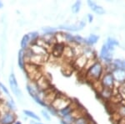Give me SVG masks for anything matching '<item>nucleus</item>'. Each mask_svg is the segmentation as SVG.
<instances>
[{
    "label": "nucleus",
    "instance_id": "1",
    "mask_svg": "<svg viewBox=\"0 0 125 124\" xmlns=\"http://www.w3.org/2000/svg\"><path fill=\"white\" fill-rule=\"evenodd\" d=\"M105 73V66L99 60H97L93 65L86 69L85 78L88 81L95 83L101 80Z\"/></svg>",
    "mask_w": 125,
    "mask_h": 124
},
{
    "label": "nucleus",
    "instance_id": "2",
    "mask_svg": "<svg viewBox=\"0 0 125 124\" xmlns=\"http://www.w3.org/2000/svg\"><path fill=\"white\" fill-rule=\"evenodd\" d=\"M115 48L109 46L108 44L104 43L103 44L101 50L99 53V60L101 61L103 64L104 65H108L110 63L113 62V55H114V52Z\"/></svg>",
    "mask_w": 125,
    "mask_h": 124
},
{
    "label": "nucleus",
    "instance_id": "3",
    "mask_svg": "<svg viewBox=\"0 0 125 124\" xmlns=\"http://www.w3.org/2000/svg\"><path fill=\"white\" fill-rule=\"evenodd\" d=\"M100 83H101L103 88L111 91L114 90V88H115L116 86V82L114 78V76H113L112 72L110 71H105L104 76H102L101 80H100Z\"/></svg>",
    "mask_w": 125,
    "mask_h": 124
},
{
    "label": "nucleus",
    "instance_id": "4",
    "mask_svg": "<svg viewBox=\"0 0 125 124\" xmlns=\"http://www.w3.org/2000/svg\"><path fill=\"white\" fill-rule=\"evenodd\" d=\"M25 71L27 72L28 76L30 77L31 80L35 81H37L39 79H40L43 76L41 71H40V66H36V65L33 64H30V63L26 64Z\"/></svg>",
    "mask_w": 125,
    "mask_h": 124
},
{
    "label": "nucleus",
    "instance_id": "5",
    "mask_svg": "<svg viewBox=\"0 0 125 124\" xmlns=\"http://www.w3.org/2000/svg\"><path fill=\"white\" fill-rule=\"evenodd\" d=\"M71 103H72V101L70 100L68 97L66 96L58 94L55 100L53 101V102L52 103L51 106H53L57 111H59V110L65 108L66 107H68V106L70 105Z\"/></svg>",
    "mask_w": 125,
    "mask_h": 124
},
{
    "label": "nucleus",
    "instance_id": "6",
    "mask_svg": "<svg viewBox=\"0 0 125 124\" xmlns=\"http://www.w3.org/2000/svg\"><path fill=\"white\" fill-rule=\"evenodd\" d=\"M9 86H10V88H11L12 92H13L18 98H22V97H23V93H22V91L20 90L19 84H18L17 79H16V76L13 72H12L11 74H10L9 78Z\"/></svg>",
    "mask_w": 125,
    "mask_h": 124
},
{
    "label": "nucleus",
    "instance_id": "7",
    "mask_svg": "<svg viewBox=\"0 0 125 124\" xmlns=\"http://www.w3.org/2000/svg\"><path fill=\"white\" fill-rule=\"evenodd\" d=\"M16 121V115L12 111H4L0 116V124H13Z\"/></svg>",
    "mask_w": 125,
    "mask_h": 124
},
{
    "label": "nucleus",
    "instance_id": "8",
    "mask_svg": "<svg viewBox=\"0 0 125 124\" xmlns=\"http://www.w3.org/2000/svg\"><path fill=\"white\" fill-rule=\"evenodd\" d=\"M112 74L115 80L116 84L121 85L125 83V70L122 69H114Z\"/></svg>",
    "mask_w": 125,
    "mask_h": 124
},
{
    "label": "nucleus",
    "instance_id": "9",
    "mask_svg": "<svg viewBox=\"0 0 125 124\" xmlns=\"http://www.w3.org/2000/svg\"><path fill=\"white\" fill-rule=\"evenodd\" d=\"M29 48L31 49L32 52L36 55H40L43 56V57H48V50H46L45 48L42 47V46L39 45L38 44H33L29 46Z\"/></svg>",
    "mask_w": 125,
    "mask_h": 124
},
{
    "label": "nucleus",
    "instance_id": "10",
    "mask_svg": "<svg viewBox=\"0 0 125 124\" xmlns=\"http://www.w3.org/2000/svg\"><path fill=\"white\" fill-rule=\"evenodd\" d=\"M65 48V44H61V43H56L52 46L51 49V53L52 55L55 58H60L61 56H62L63 54V50Z\"/></svg>",
    "mask_w": 125,
    "mask_h": 124
},
{
    "label": "nucleus",
    "instance_id": "11",
    "mask_svg": "<svg viewBox=\"0 0 125 124\" xmlns=\"http://www.w3.org/2000/svg\"><path fill=\"white\" fill-rule=\"evenodd\" d=\"M78 107V106L72 101L71 104L68 105V107H66L65 108L58 111V116H59V117H61L62 118H63V117H67V116L73 113V111L74 110L77 109Z\"/></svg>",
    "mask_w": 125,
    "mask_h": 124
},
{
    "label": "nucleus",
    "instance_id": "12",
    "mask_svg": "<svg viewBox=\"0 0 125 124\" xmlns=\"http://www.w3.org/2000/svg\"><path fill=\"white\" fill-rule=\"evenodd\" d=\"M87 3H88V7L92 9V11H94V13L97 14L98 15H103L105 14V10H104V8L102 6L97 4L94 1H91V0H88L87 1Z\"/></svg>",
    "mask_w": 125,
    "mask_h": 124
},
{
    "label": "nucleus",
    "instance_id": "13",
    "mask_svg": "<svg viewBox=\"0 0 125 124\" xmlns=\"http://www.w3.org/2000/svg\"><path fill=\"white\" fill-rule=\"evenodd\" d=\"M36 85H37L38 88L41 91H44L48 90V89H49L50 86H51L49 81H48L45 76H42L41 78L39 79V80L36 81Z\"/></svg>",
    "mask_w": 125,
    "mask_h": 124
},
{
    "label": "nucleus",
    "instance_id": "14",
    "mask_svg": "<svg viewBox=\"0 0 125 124\" xmlns=\"http://www.w3.org/2000/svg\"><path fill=\"white\" fill-rule=\"evenodd\" d=\"M87 62H88V58L84 55H82L78 56V58L75 59V60H74V66L77 67L78 69L83 70V69H84L86 67Z\"/></svg>",
    "mask_w": 125,
    "mask_h": 124
},
{
    "label": "nucleus",
    "instance_id": "15",
    "mask_svg": "<svg viewBox=\"0 0 125 124\" xmlns=\"http://www.w3.org/2000/svg\"><path fill=\"white\" fill-rule=\"evenodd\" d=\"M58 29L61 30H66V31L69 32H78L82 30V28L78 24H73V25H69V24H61L58 26Z\"/></svg>",
    "mask_w": 125,
    "mask_h": 124
},
{
    "label": "nucleus",
    "instance_id": "16",
    "mask_svg": "<svg viewBox=\"0 0 125 124\" xmlns=\"http://www.w3.org/2000/svg\"><path fill=\"white\" fill-rule=\"evenodd\" d=\"M18 66L21 70H25L26 66V60H25V55H24V50H19L18 53Z\"/></svg>",
    "mask_w": 125,
    "mask_h": 124
},
{
    "label": "nucleus",
    "instance_id": "17",
    "mask_svg": "<svg viewBox=\"0 0 125 124\" xmlns=\"http://www.w3.org/2000/svg\"><path fill=\"white\" fill-rule=\"evenodd\" d=\"M62 55L64 56L67 60H71V59H75V55H74L73 49L70 45H65L63 50V54Z\"/></svg>",
    "mask_w": 125,
    "mask_h": 124
},
{
    "label": "nucleus",
    "instance_id": "18",
    "mask_svg": "<svg viewBox=\"0 0 125 124\" xmlns=\"http://www.w3.org/2000/svg\"><path fill=\"white\" fill-rule=\"evenodd\" d=\"M99 40V36L95 34H89L88 38H86V44L87 46H89V47H92L94 44H97V42Z\"/></svg>",
    "mask_w": 125,
    "mask_h": 124
},
{
    "label": "nucleus",
    "instance_id": "19",
    "mask_svg": "<svg viewBox=\"0 0 125 124\" xmlns=\"http://www.w3.org/2000/svg\"><path fill=\"white\" fill-rule=\"evenodd\" d=\"M30 39L29 34H25V35L23 36L21 40V42H20V45H21V49L23 50H27L28 48L30 46Z\"/></svg>",
    "mask_w": 125,
    "mask_h": 124
},
{
    "label": "nucleus",
    "instance_id": "20",
    "mask_svg": "<svg viewBox=\"0 0 125 124\" xmlns=\"http://www.w3.org/2000/svg\"><path fill=\"white\" fill-rule=\"evenodd\" d=\"M112 65L114 69H122V70H125V60L115 59L113 60Z\"/></svg>",
    "mask_w": 125,
    "mask_h": 124
},
{
    "label": "nucleus",
    "instance_id": "21",
    "mask_svg": "<svg viewBox=\"0 0 125 124\" xmlns=\"http://www.w3.org/2000/svg\"><path fill=\"white\" fill-rule=\"evenodd\" d=\"M90 123H91V121L88 117V116L84 115L76 118L73 124H90Z\"/></svg>",
    "mask_w": 125,
    "mask_h": 124
},
{
    "label": "nucleus",
    "instance_id": "22",
    "mask_svg": "<svg viewBox=\"0 0 125 124\" xmlns=\"http://www.w3.org/2000/svg\"><path fill=\"white\" fill-rule=\"evenodd\" d=\"M28 34H29V39H30V43H31V44H30V45H31V44H35L36 42H37V40L40 38V35H39V32L34 31V32H31V33H29Z\"/></svg>",
    "mask_w": 125,
    "mask_h": 124
},
{
    "label": "nucleus",
    "instance_id": "23",
    "mask_svg": "<svg viewBox=\"0 0 125 124\" xmlns=\"http://www.w3.org/2000/svg\"><path fill=\"white\" fill-rule=\"evenodd\" d=\"M81 6H82L81 1H76L71 7L72 13L74 14H77L78 13H79L80 9H81Z\"/></svg>",
    "mask_w": 125,
    "mask_h": 124
},
{
    "label": "nucleus",
    "instance_id": "24",
    "mask_svg": "<svg viewBox=\"0 0 125 124\" xmlns=\"http://www.w3.org/2000/svg\"><path fill=\"white\" fill-rule=\"evenodd\" d=\"M23 113H24V115H26L27 117H30V118L35 120V121H40V120H41L40 117L36 114V113H34L33 111H29V110H23Z\"/></svg>",
    "mask_w": 125,
    "mask_h": 124
},
{
    "label": "nucleus",
    "instance_id": "25",
    "mask_svg": "<svg viewBox=\"0 0 125 124\" xmlns=\"http://www.w3.org/2000/svg\"><path fill=\"white\" fill-rule=\"evenodd\" d=\"M117 115L118 116V117L121 119V118H124L125 117V105L124 104H122V105H119L117 108Z\"/></svg>",
    "mask_w": 125,
    "mask_h": 124
},
{
    "label": "nucleus",
    "instance_id": "26",
    "mask_svg": "<svg viewBox=\"0 0 125 124\" xmlns=\"http://www.w3.org/2000/svg\"><path fill=\"white\" fill-rule=\"evenodd\" d=\"M100 96L103 97V98L104 99H108L110 98L111 96H112L113 95V91L111 90H108V89H104L103 88V90L99 92Z\"/></svg>",
    "mask_w": 125,
    "mask_h": 124
},
{
    "label": "nucleus",
    "instance_id": "27",
    "mask_svg": "<svg viewBox=\"0 0 125 124\" xmlns=\"http://www.w3.org/2000/svg\"><path fill=\"white\" fill-rule=\"evenodd\" d=\"M42 31H43V34H57V29L53 27H43L42 28Z\"/></svg>",
    "mask_w": 125,
    "mask_h": 124
},
{
    "label": "nucleus",
    "instance_id": "28",
    "mask_svg": "<svg viewBox=\"0 0 125 124\" xmlns=\"http://www.w3.org/2000/svg\"><path fill=\"white\" fill-rule=\"evenodd\" d=\"M63 37H64V40L67 43H68L69 44H74V35H73L72 34L63 33Z\"/></svg>",
    "mask_w": 125,
    "mask_h": 124
},
{
    "label": "nucleus",
    "instance_id": "29",
    "mask_svg": "<svg viewBox=\"0 0 125 124\" xmlns=\"http://www.w3.org/2000/svg\"><path fill=\"white\" fill-rule=\"evenodd\" d=\"M106 44H108L109 46H112V47H114V48H115V46L119 45V43H118V40H117L116 39L113 38V37H108V39H107Z\"/></svg>",
    "mask_w": 125,
    "mask_h": 124
},
{
    "label": "nucleus",
    "instance_id": "30",
    "mask_svg": "<svg viewBox=\"0 0 125 124\" xmlns=\"http://www.w3.org/2000/svg\"><path fill=\"white\" fill-rule=\"evenodd\" d=\"M118 95L122 97L123 99H125V83L118 85Z\"/></svg>",
    "mask_w": 125,
    "mask_h": 124
},
{
    "label": "nucleus",
    "instance_id": "31",
    "mask_svg": "<svg viewBox=\"0 0 125 124\" xmlns=\"http://www.w3.org/2000/svg\"><path fill=\"white\" fill-rule=\"evenodd\" d=\"M47 110H48V111L49 113H51L52 115H53V116H58V111L56 110L54 107H53V106H48L47 107Z\"/></svg>",
    "mask_w": 125,
    "mask_h": 124
},
{
    "label": "nucleus",
    "instance_id": "32",
    "mask_svg": "<svg viewBox=\"0 0 125 124\" xmlns=\"http://www.w3.org/2000/svg\"><path fill=\"white\" fill-rule=\"evenodd\" d=\"M41 113H42V115H43V117L46 120H47V121H50V120H51V117H50V115H49V113H48V111H45V110H42Z\"/></svg>",
    "mask_w": 125,
    "mask_h": 124
},
{
    "label": "nucleus",
    "instance_id": "33",
    "mask_svg": "<svg viewBox=\"0 0 125 124\" xmlns=\"http://www.w3.org/2000/svg\"><path fill=\"white\" fill-rule=\"evenodd\" d=\"M0 88H1L2 90L3 91V92H4L5 94L8 96H9L10 98H12V97L10 96V95H9V90H8V89H7V87H6L3 84H2L1 82H0Z\"/></svg>",
    "mask_w": 125,
    "mask_h": 124
},
{
    "label": "nucleus",
    "instance_id": "34",
    "mask_svg": "<svg viewBox=\"0 0 125 124\" xmlns=\"http://www.w3.org/2000/svg\"><path fill=\"white\" fill-rule=\"evenodd\" d=\"M87 20L88 21V23H92L93 20H94V15L91 14H88L87 15Z\"/></svg>",
    "mask_w": 125,
    "mask_h": 124
},
{
    "label": "nucleus",
    "instance_id": "35",
    "mask_svg": "<svg viewBox=\"0 0 125 124\" xmlns=\"http://www.w3.org/2000/svg\"><path fill=\"white\" fill-rule=\"evenodd\" d=\"M118 124H125V117L118 120Z\"/></svg>",
    "mask_w": 125,
    "mask_h": 124
},
{
    "label": "nucleus",
    "instance_id": "36",
    "mask_svg": "<svg viewBox=\"0 0 125 124\" xmlns=\"http://www.w3.org/2000/svg\"><path fill=\"white\" fill-rule=\"evenodd\" d=\"M13 124H22V123H21V122H19V121H17V120H16V121H15L14 123H13Z\"/></svg>",
    "mask_w": 125,
    "mask_h": 124
},
{
    "label": "nucleus",
    "instance_id": "37",
    "mask_svg": "<svg viewBox=\"0 0 125 124\" xmlns=\"http://www.w3.org/2000/svg\"><path fill=\"white\" fill-rule=\"evenodd\" d=\"M3 7V3H2V1H0V9H2Z\"/></svg>",
    "mask_w": 125,
    "mask_h": 124
},
{
    "label": "nucleus",
    "instance_id": "38",
    "mask_svg": "<svg viewBox=\"0 0 125 124\" xmlns=\"http://www.w3.org/2000/svg\"><path fill=\"white\" fill-rule=\"evenodd\" d=\"M60 123H61V124H68V123H65V122H64L63 120H61V122H60Z\"/></svg>",
    "mask_w": 125,
    "mask_h": 124
},
{
    "label": "nucleus",
    "instance_id": "39",
    "mask_svg": "<svg viewBox=\"0 0 125 124\" xmlns=\"http://www.w3.org/2000/svg\"><path fill=\"white\" fill-rule=\"evenodd\" d=\"M37 124H43V123H38Z\"/></svg>",
    "mask_w": 125,
    "mask_h": 124
}]
</instances>
